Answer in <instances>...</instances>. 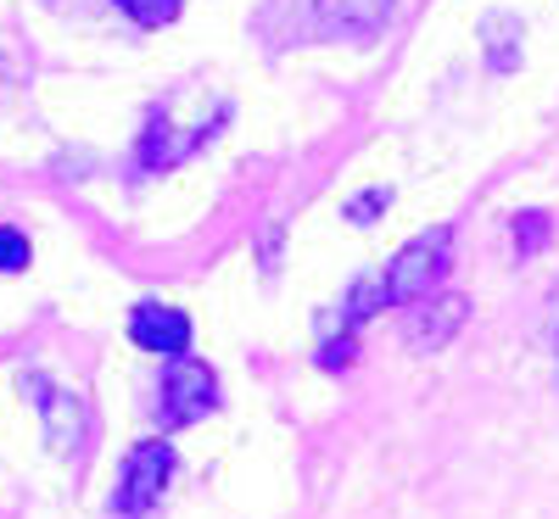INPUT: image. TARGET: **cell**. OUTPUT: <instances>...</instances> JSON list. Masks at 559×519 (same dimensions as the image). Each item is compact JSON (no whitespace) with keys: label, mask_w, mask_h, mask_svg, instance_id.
I'll return each instance as SVG.
<instances>
[{"label":"cell","mask_w":559,"mask_h":519,"mask_svg":"<svg viewBox=\"0 0 559 519\" xmlns=\"http://www.w3.org/2000/svg\"><path fill=\"white\" fill-rule=\"evenodd\" d=\"M224 118H229V107H224V96H213V89H202V84L174 89V96L152 112L146 134H140V152H134L140 168H146V173L179 168L185 157L202 146V140H213L224 129Z\"/></svg>","instance_id":"1"},{"label":"cell","mask_w":559,"mask_h":519,"mask_svg":"<svg viewBox=\"0 0 559 519\" xmlns=\"http://www.w3.org/2000/svg\"><path fill=\"white\" fill-rule=\"evenodd\" d=\"M448 246H453V229H448V224H437V229H426V234H414V241L392 257L386 279H381L386 302H397V307L426 302V297L437 291V279L448 274Z\"/></svg>","instance_id":"2"},{"label":"cell","mask_w":559,"mask_h":519,"mask_svg":"<svg viewBox=\"0 0 559 519\" xmlns=\"http://www.w3.org/2000/svg\"><path fill=\"white\" fill-rule=\"evenodd\" d=\"M174 463H179V458H174V447H168L163 436L134 442L129 458H123V469H118V486H112V514H123V519L152 514V508L163 503L168 481H174Z\"/></svg>","instance_id":"3"},{"label":"cell","mask_w":559,"mask_h":519,"mask_svg":"<svg viewBox=\"0 0 559 519\" xmlns=\"http://www.w3.org/2000/svg\"><path fill=\"white\" fill-rule=\"evenodd\" d=\"M218 408V374L202 358H174V369L163 374V424H197L202 413Z\"/></svg>","instance_id":"4"},{"label":"cell","mask_w":559,"mask_h":519,"mask_svg":"<svg viewBox=\"0 0 559 519\" xmlns=\"http://www.w3.org/2000/svg\"><path fill=\"white\" fill-rule=\"evenodd\" d=\"M129 341L140 352H163V358H185V347H191V318H185L179 307L168 302H140L129 313Z\"/></svg>","instance_id":"5"},{"label":"cell","mask_w":559,"mask_h":519,"mask_svg":"<svg viewBox=\"0 0 559 519\" xmlns=\"http://www.w3.org/2000/svg\"><path fill=\"white\" fill-rule=\"evenodd\" d=\"M464 318H471V297H459V291H431L426 302H419L414 324H408V341H414L419 352H437V347H448L459 329H464Z\"/></svg>","instance_id":"6"},{"label":"cell","mask_w":559,"mask_h":519,"mask_svg":"<svg viewBox=\"0 0 559 519\" xmlns=\"http://www.w3.org/2000/svg\"><path fill=\"white\" fill-rule=\"evenodd\" d=\"M308 7H313L324 34H369L386 23L392 0H308Z\"/></svg>","instance_id":"7"},{"label":"cell","mask_w":559,"mask_h":519,"mask_svg":"<svg viewBox=\"0 0 559 519\" xmlns=\"http://www.w3.org/2000/svg\"><path fill=\"white\" fill-rule=\"evenodd\" d=\"M28 391H34L39 408H45V431H51V447H73V442H79V424H84L79 397L57 391L51 381H39V374H28Z\"/></svg>","instance_id":"8"},{"label":"cell","mask_w":559,"mask_h":519,"mask_svg":"<svg viewBox=\"0 0 559 519\" xmlns=\"http://www.w3.org/2000/svg\"><path fill=\"white\" fill-rule=\"evenodd\" d=\"M481 39H487V57H492L498 73H503V68H515V57H521V23L487 17V23H481Z\"/></svg>","instance_id":"9"},{"label":"cell","mask_w":559,"mask_h":519,"mask_svg":"<svg viewBox=\"0 0 559 519\" xmlns=\"http://www.w3.org/2000/svg\"><path fill=\"white\" fill-rule=\"evenodd\" d=\"M118 12H129L140 28H168L174 17H179V7L185 0H112Z\"/></svg>","instance_id":"10"},{"label":"cell","mask_w":559,"mask_h":519,"mask_svg":"<svg viewBox=\"0 0 559 519\" xmlns=\"http://www.w3.org/2000/svg\"><path fill=\"white\" fill-rule=\"evenodd\" d=\"M28 263H34V252H28V234L0 224V274H23Z\"/></svg>","instance_id":"11"},{"label":"cell","mask_w":559,"mask_h":519,"mask_svg":"<svg viewBox=\"0 0 559 519\" xmlns=\"http://www.w3.org/2000/svg\"><path fill=\"white\" fill-rule=\"evenodd\" d=\"M386 302V291L376 286V279H358V286H353V297H347V329H358L369 313H376Z\"/></svg>","instance_id":"12"},{"label":"cell","mask_w":559,"mask_h":519,"mask_svg":"<svg viewBox=\"0 0 559 519\" xmlns=\"http://www.w3.org/2000/svg\"><path fill=\"white\" fill-rule=\"evenodd\" d=\"M543 241H548V213H521L515 218V252L532 257V252H543Z\"/></svg>","instance_id":"13"},{"label":"cell","mask_w":559,"mask_h":519,"mask_svg":"<svg viewBox=\"0 0 559 519\" xmlns=\"http://www.w3.org/2000/svg\"><path fill=\"white\" fill-rule=\"evenodd\" d=\"M386 202H392V191H364V196H353L342 213H347V224H376V218L386 213Z\"/></svg>","instance_id":"14"},{"label":"cell","mask_w":559,"mask_h":519,"mask_svg":"<svg viewBox=\"0 0 559 519\" xmlns=\"http://www.w3.org/2000/svg\"><path fill=\"white\" fill-rule=\"evenodd\" d=\"M347 363H353V329H342V336L319 352V369H347Z\"/></svg>","instance_id":"15"}]
</instances>
